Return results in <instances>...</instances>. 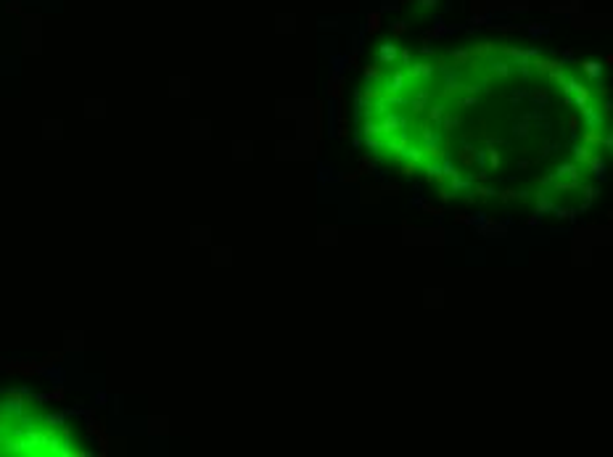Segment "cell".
<instances>
[{
    "instance_id": "1",
    "label": "cell",
    "mask_w": 613,
    "mask_h": 457,
    "mask_svg": "<svg viewBox=\"0 0 613 457\" xmlns=\"http://www.w3.org/2000/svg\"><path fill=\"white\" fill-rule=\"evenodd\" d=\"M418 140H420V148L425 151V156H433L439 159L442 156V127H436V124H423V127H418Z\"/></svg>"
},
{
    "instance_id": "2",
    "label": "cell",
    "mask_w": 613,
    "mask_h": 457,
    "mask_svg": "<svg viewBox=\"0 0 613 457\" xmlns=\"http://www.w3.org/2000/svg\"><path fill=\"white\" fill-rule=\"evenodd\" d=\"M439 71H442V79H444V93H457V90H465L463 71L457 69L455 64H442V66H439Z\"/></svg>"
},
{
    "instance_id": "3",
    "label": "cell",
    "mask_w": 613,
    "mask_h": 457,
    "mask_svg": "<svg viewBox=\"0 0 613 457\" xmlns=\"http://www.w3.org/2000/svg\"><path fill=\"white\" fill-rule=\"evenodd\" d=\"M399 161H404V164H410V167H415V164H423V159H425V151L420 148L418 143H407V145H402V148L394 153Z\"/></svg>"
},
{
    "instance_id": "4",
    "label": "cell",
    "mask_w": 613,
    "mask_h": 457,
    "mask_svg": "<svg viewBox=\"0 0 613 457\" xmlns=\"http://www.w3.org/2000/svg\"><path fill=\"white\" fill-rule=\"evenodd\" d=\"M404 74H407L410 82H428L433 74H436V66L433 64H410L404 66Z\"/></svg>"
},
{
    "instance_id": "5",
    "label": "cell",
    "mask_w": 613,
    "mask_h": 457,
    "mask_svg": "<svg viewBox=\"0 0 613 457\" xmlns=\"http://www.w3.org/2000/svg\"><path fill=\"white\" fill-rule=\"evenodd\" d=\"M428 106H431V93H428V87H418V90L412 93V98H407V109L412 114H423Z\"/></svg>"
},
{
    "instance_id": "6",
    "label": "cell",
    "mask_w": 613,
    "mask_h": 457,
    "mask_svg": "<svg viewBox=\"0 0 613 457\" xmlns=\"http://www.w3.org/2000/svg\"><path fill=\"white\" fill-rule=\"evenodd\" d=\"M581 119H584V124L589 130H602V124H605V117H602V111L595 109V106H581Z\"/></svg>"
},
{
    "instance_id": "7",
    "label": "cell",
    "mask_w": 613,
    "mask_h": 457,
    "mask_svg": "<svg viewBox=\"0 0 613 457\" xmlns=\"http://www.w3.org/2000/svg\"><path fill=\"white\" fill-rule=\"evenodd\" d=\"M553 180H576V182H581V177H579V164L576 161H563L553 172Z\"/></svg>"
},
{
    "instance_id": "8",
    "label": "cell",
    "mask_w": 613,
    "mask_h": 457,
    "mask_svg": "<svg viewBox=\"0 0 613 457\" xmlns=\"http://www.w3.org/2000/svg\"><path fill=\"white\" fill-rule=\"evenodd\" d=\"M473 188H476V177H463V174H457V177H450V191L452 193H473Z\"/></svg>"
},
{
    "instance_id": "9",
    "label": "cell",
    "mask_w": 613,
    "mask_h": 457,
    "mask_svg": "<svg viewBox=\"0 0 613 457\" xmlns=\"http://www.w3.org/2000/svg\"><path fill=\"white\" fill-rule=\"evenodd\" d=\"M534 199H537V214L555 212V204H553V199L547 196V191H545V188H539V191L534 193Z\"/></svg>"
},
{
    "instance_id": "10",
    "label": "cell",
    "mask_w": 613,
    "mask_h": 457,
    "mask_svg": "<svg viewBox=\"0 0 613 457\" xmlns=\"http://www.w3.org/2000/svg\"><path fill=\"white\" fill-rule=\"evenodd\" d=\"M587 167H589V172L595 174L597 180H605V172H608V167H605V161H602V156H595V153H592V159L587 161Z\"/></svg>"
},
{
    "instance_id": "11",
    "label": "cell",
    "mask_w": 613,
    "mask_h": 457,
    "mask_svg": "<svg viewBox=\"0 0 613 457\" xmlns=\"http://www.w3.org/2000/svg\"><path fill=\"white\" fill-rule=\"evenodd\" d=\"M479 233H481L484 238H489V235H494V238H502V235L507 233V225H505V222H502V225L484 222V225H479Z\"/></svg>"
},
{
    "instance_id": "12",
    "label": "cell",
    "mask_w": 613,
    "mask_h": 457,
    "mask_svg": "<svg viewBox=\"0 0 613 457\" xmlns=\"http://www.w3.org/2000/svg\"><path fill=\"white\" fill-rule=\"evenodd\" d=\"M378 56H381L383 64L389 66V64H394V61L399 58V50H397V45H394V43H383L381 50H378Z\"/></svg>"
},
{
    "instance_id": "13",
    "label": "cell",
    "mask_w": 613,
    "mask_h": 457,
    "mask_svg": "<svg viewBox=\"0 0 613 457\" xmlns=\"http://www.w3.org/2000/svg\"><path fill=\"white\" fill-rule=\"evenodd\" d=\"M444 114H447L444 103H431V106H428V124H436V127H439Z\"/></svg>"
},
{
    "instance_id": "14",
    "label": "cell",
    "mask_w": 613,
    "mask_h": 457,
    "mask_svg": "<svg viewBox=\"0 0 613 457\" xmlns=\"http://www.w3.org/2000/svg\"><path fill=\"white\" fill-rule=\"evenodd\" d=\"M439 164H442V174H444L447 180H450V177H457V174H460V169L455 167V161H452L450 156H444V153L439 156Z\"/></svg>"
},
{
    "instance_id": "15",
    "label": "cell",
    "mask_w": 613,
    "mask_h": 457,
    "mask_svg": "<svg viewBox=\"0 0 613 457\" xmlns=\"http://www.w3.org/2000/svg\"><path fill=\"white\" fill-rule=\"evenodd\" d=\"M581 69H584L587 77H592V79H600L602 77V64H600V61H584Z\"/></svg>"
},
{
    "instance_id": "16",
    "label": "cell",
    "mask_w": 613,
    "mask_h": 457,
    "mask_svg": "<svg viewBox=\"0 0 613 457\" xmlns=\"http://www.w3.org/2000/svg\"><path fill=\"white\" fill-rule=\"evenodd\" d=\"M439 127H442V130H447V132H452V130H457V127H460V117H457V114H444Z\"/></svg>"
},
{
    "instance_id": "17",
    "label": "cell",
    "mask_w": 613,
    "mask_h": 457,
    "mask_svg": "<svg viewBox=\"0 0 613 457\" xmlns=\"http://www.w3.org/2000/svg\"><path fill=\"white\" fill-rule=\"evenodd\" d=\"M592 159V148H589V145H576V148H574V161L576 164H587Z\"/></svg>"
},
{
    "instance_id": "18",
    "label": "cell",
    "mask_w": 613,
    "mask_h": 457,
    "mask_svg": "<svg viewBox=\"0 0 613 457\" xmlns=\"http://www.w3.org/2000/svg\"><path fill=\"white\" fill-rule=\"evenodd\" d=\"M563 90H566V96H576V93H581V90H584V85H581L579 79H574V77H566V82H563Z\"/></svg>"
},
{
    "instance_id": "19",
    "label": "cell",
    "mask_w": 613,
    "mask_h": 457,
    "mask_svg": "<svg viewBox=\"0 0 613 457\" xmlns=\"http://www.w3.org/2000/svg\"><path fill=\"white\" fill-rule=\"evenodd\" d=\"M492 71H494L497 77H510L513 64H505V61H494V64H492Z\"/></svg>"
},
{
    "instance_id": "20",
    "label": "cell",
    "mask_w": 613,
    "mask_h": 457,
    "mask_svg": "<svg viewBox=\"0 0 613 457\" xmlns=\"http://www.w3.org/2000/svg\"><path fill=\"white\" fill-rule=\"evenodd\" d=\"M584 204H589L592 206V201H597V196H600V188H595V185H584Z\"/></svg>"
},
{
    "instance_id": "21",
    "label": "cell",
    "mask_w": 613,
    "mask_h": 457,
    "mask_svg": "<svg viewBox=\"0 0 613 457\" xmlns=\"http://www.w3.org/2000/svg\"><path fill=\"white\" fill-rule=\"evenodd\" d=\"M600 143H602L600 130H589V132L584 135V145H589V148H592V145H600Z\"/></svg>"
},
{
    "instance_id": "22",
    "label": "cell",
    "mask_w": 613,
    "mask_h": 457,
    "mask_svg": "<svg viewBox=\"0 0 613 457\" xmlns=\"http://www.w3.org/2000/svg\"><path fill=\"white\" fill-rule=\"evenodd\" d=\"M473 193H481V196H486V199H489V196H497V191L492 188V185H476Z\"/></svg>"
},
{
    "instance_id": "23",
    "label": "cell",
    "mask_w": 613,
    "mask_h": 457,
    "mask_svg": "<svg viewBox=\"0 0 613 457\" xmlns=\"http://www.w3.org/2000/svg\"><path fill=\"white\" fill-rule=\"evenodd\" d=\"M529 130H532V127H529V122L523 119V122H518V124H515V130H513V132L518 135V138H523V135H529Z\"/></svg>"
},
{
    "instance_id": "24",
    "label": "cell",
    "mask_w": 613,
    "mask_h": 457,
    "mask_svg": "<svg viewBox=\"0 0 613 457\" xmlns=\"http://www.w3.org/2000/svg\"><path fill=\"white\" fill-rule=\"evenodd\" d=\"M532 101L537 103V106H547V93H542V90H539V93H532Z\"/></svg>"
},
{
    "instance_id": "25",
    "label": "cell",
    "mask_w": 613,
    "mask_h": 457,
    "mask_svg": "<svg viewBox=\"0 0 613 457\" xmlns=\"http://www.w3.org/2000/svg\"><path fill=\"white\" fill-rule=\"evenodd\" d=\"M484 222H489V214H486V212H479V214H476L473 220H471V225H476V227L484 225Z\"/></svg>"
},
{
    "instance_id": "26",
    "label": "cell",
    "mask_w": 613,
    "mask_h": 457,
    "mask_svg": "<svg viewBox=\"0 0 613 457\" xmlns=\"http://www.w3.org/2000/svg\"><path fill=\"white\" fill-rule=\"evenodd\" d=\"M473 103H476V96H473V93H471V96H465V98H460V106L465 109V106H473Z\"/></svg>"
},
{
    "instance_id": "27",
    "label": "cell",
    "mask_w": 613,
    "mask_h": 457,
    "mask_svg": "<svg viewBox=\"0 0 613 457\" xmlns=\"http://www.w3.org/2000/svg\"><path fill=\"white\" fill-rule=\"evenodd\" d=\"M602 145H605V148H608V151L613 153V132H608L605 138H602Z\"/></svg>"
},
{
    "instance_id": "28",
    "label": "cell",
    "mask_w": 613,
    "mask_h": 457,
    "mask_svg": "<svg viewBox=\"0 0 613 457\" xmlns=\"http://www.w3.org/2000/svg\"><path fill=\"white\" fill-rule=\"evenodd\" d=\"M399 61H402V64H404V66H407V64H410V61H412V56H410V50H402V53H399Z\"/></svg>"
},
{
    "instance_id": "29",
    "label": "cell",
    "mask_w": 613,
    "mask_h": 457,
    "mask_svg": "<svg viewBox=\"0 0 613 457\" xmlns=\"http://www.w3.org/2000/svg\"><path fill=\"white\" fill-rule=\"evenodd\" d=\"M539 222H542V214H537V212H534V217L526 220V225H539Z\"/></svg>"
},
{
    "instance_id": "30",
    "label": "cell",
    "mask_w": 613,
    "mask_h": 457,
    "mask_svg": "<svg viewBox=\"0 0 613 457\" xmlns=\"http://www.w3.org/2000/svg\"><path fill=\"white\" fill-rule=\"evenodd\" d=\"M521 98H526V90H518V93H515V96H513V103H518V101H521Z\"/></svg>"
},
{
    "instance_id": "31",
    "label": "cell",
    "mask_w": 613,
    "mask_h": 457,
    "mask_svg": "<svg viewBox=\"0 0 613 457\" xmlns=\"http://www.w3.org/2000/svg\"><path fill=\"white\" fill-rule=\"evenodd\" d=\"M513 196H515V193H513V191H505V193H502V196H500V199H502V201H510V199H513Z\"/></svg>"
},
{
    "instance_id": "32",
    "label": "cell",
    "mask_w": 613,
    "mask_h": 457,
    "mask_svg": "<svg viewBox=\"0 0 613 457\" xmlns=\"http://www.w3.org/2000/svg\"><path fill=\"white\" fill-rule=\"evenodd\" d=\"M423 3H425V6H433V3H436V0H423Z\"/></svg>"
}]
</instances>
